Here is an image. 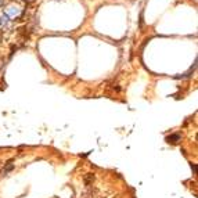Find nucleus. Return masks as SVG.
<instances>
[{
	"label": "nucleus",
	"instance_id": "nucleus-1",
	"mask_svg": "<svg viewBox=\"0 0 198 198\" xmlns=\"http://www.w3.org/2000/svg\"><path fill=\"white\" fill-rule=\"evenodd\" d=\"M166 141H168L169 144H177L182 141V136H180L179 133H172L171 136L166 137Z\"/></svg>",
	"mask_w": 198,
	"mask_h": 198
},
{
	"label": "nucleus",
	"instance_id": "nucleus-3",
	"mask_svg": "<svg viewBox=\"0 0 198 198\" xmlns=\"http://www.w3.org/2000/svg\"><path fill=\"white\" fill-rule=\"evenodd\" d=\"M13 169H14V165H13L11 162H9V164H7V166L3 169V172H2V173H3V175H7L9 172H11Z\"/></svg>",
	"mask_w": 198,
	"mask_h": 198
},
{
	"label": "nucleus",
	"instance_id": "nucleus-4",
	"mask_svg": "<svg viewBox=\"0 0 198 198\" xmlns=\"http://www.w3.org/2000/svg\"><path fill=\"white\" fill-rule=\"evenodd\" d=\"M191 168H193V172L195 173V172H197V169H195V165H191Z\"/></svg>",
	"mask_w": 198,
	"mask_h": 198
},
{
	"label": "nucleus",
	"instance_id": "nucleus-2",
	"mask_svg": "<svg viewBox=\"0 0 198 198\" xmlns=\"http://www.w3.org/2000/svg\"><path fill=\"white\" fill-rule=\"evenodd\" d=\"M93 182H94V175L93 173H87L86 176H85V184H86V186H90Z\"/></svg>",
	"mask_w": 198,
	"mask_h": 198
},
{
	"label": "nucleus",
	"instance_id": "nucleus-5",
	"mask_svg": "<svg viewBox=\"0 0 198 198\" xmlns=\"http://www.w3.org/2000/svg\"><path fill=\"white\" fill-rule=\"evenodd\" d=\"M2 67H3V60L0 58V69H2Z\"/></svg>",
	"mask_w": 198,
	"mask_h": 198
}]
</instances>
